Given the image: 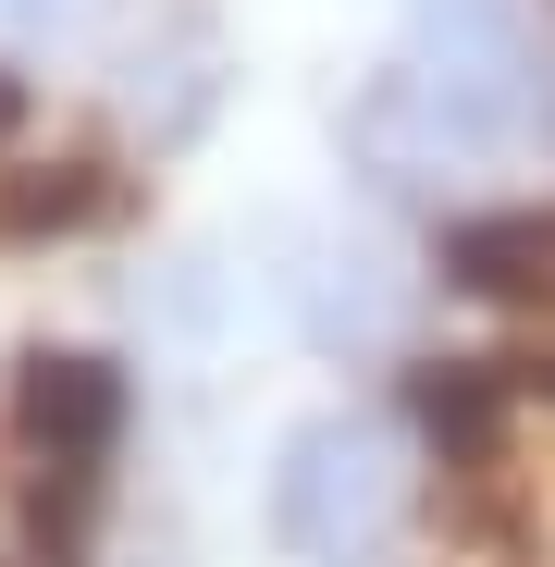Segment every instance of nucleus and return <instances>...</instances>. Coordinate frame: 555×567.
<instances>
[{
	"instance_id": "obj_1",
	"label": "nucleus",
	"mask_w": 555,
	"mask_h": 567,
	"mask_svg": "<svg viewBox=\"0 0 555 567\" xmlns=\"http://www.w3.org/2000/svg\"><path fill=\"white\" fill-rule=\"evenodd\" d=\"M124 420H136L124 358H100V346H25L13 358V456L25 468H112Z\"/></svg>"
},
{
	"instance_id": "obj_2",
	"label": "nucleus",
	"mask_w": 555,
	"mask_h": 567,
	"mask_svg": "<svg viewBox=\"0 0 555 567\" xmlns=\"http://www.w3.org/2000/svg\"><path fill=\"white\" fill-rule=\"evenodd\" d=\"M136 161L124 148H25L0 161V247H100L136 223Z\"/></svg>"
},
{
	"instance_id": "obj_3",
	"label": "nucleus",
	"mask_w": 555,
	"mask_h": 567,
	"mask_svg": "<svg viewBox=\"0 0 555 567\" xmlns=\"http://www.w3.org/2000/svg\"><path fill=\"white\" fill-rule=\"evenodd\" d=\"M518 408H531L518 358H408V432H420L432 468H506Z\"/></svg>"
},
{
	"instance_id": "obj_4",
	"label": "nucleus",
	"mask_w": 555,
	"mask_h": 567,
	"mask_svg": "<svg viewBox=\"0 0 555 567\" xmlns=\"http://www.w3.org/2000/svg\"><path fill=\"white\" fill-rule=\"evenodd\" d=\"M432 271L482 309H518V321H555V198H518V210H470L432 235Z\"/></svg>"
},
{
	"instance_id": "obj_5",
	"label": "nucleus",
	"mask_w": 555,
	"mask_h": 567,
	"mask_svg": "<svg viewBox=\"0 0 555 567\" xmlns=\"http://www.w3.org/2000/svg\"><path fill=\"white\" fill-rule=\"evenodd\" d=\"M25 124H38V74H13V62H0V148H13Z\"/></svg>"
}]
</instances>
